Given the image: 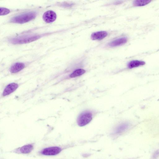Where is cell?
Wrapping results in <instances>:
<instances>
[{
    "label": "cell",
    "mask_w": 159,
    "mask_h": 159,
    "mask_svg": "<svg viewBox=\"0 0 159 159\" xmlns=\"http://www.w3.org/2000/svg\"><path fill=\"white\" fill-rule=\"evenodd\" d=\"M36 13L29 12L15 16L10 21V22L23 24L29 22L34 19L36 16Z\"/></svg>",
    "instance_id": "6da1fadb"
},
{
    "label": "cell",
    "mask_w": 159,
    "mask_h": 159,
    "mask_svg": "<svg viewBox=\"0 0 159 159\" xmlns=\"http://www.w3.org/2000/svg\"><path fill=\"white\" fill-rule=\"evenodd\" d=\"M40 37V36L37 35L23 36L12 38L10 41L13 44H24L33 42Z\"/></svg>",
    "instance_id": "7a4b0ae2"
},
{
    "label": "cell",
    "mask_w": 159,
    "mask_h": 159,
    "mask_svg": "<svg viewBox=\"0 0 159 159\" xmlns=\"http://www.w3.org/2000/svg\"><path fill=\"white\" fill-rule=\"evenodd\" d=\"M92 115L89 112H85L79 116L77 119L78 125L80 126H83L89 124L92 120Z\"/></svg>",
    "instance_id": "3957f363"
},
{
    "label": "cell",
    "mask_w": 159,
    "mask_h": 159,
    "mask_svg": "<svg viewBox=\"0 0 159 159\" xmlns=\"http://www.w3.org/2000/svg\"><path fill=\"white\" fill-rule=\"evenodd\" d=\"M43 18L46 23H51L54 22L57 18L56 13L52 10L46 12L43 15Z\"/></svg>",
    "instance_id": "277c9868"
},
{
    "label": "cell",
    "mask_w": 159,
    "mask_h": 159,
    "mask_svg": "<svg viewBox=\"0 0 159 159\" xmlns=\"http://www.w3.org/2000/svg\"><path fill=\"white\" fill-rule=\"evenodd\" d=\"M61 151V149L59 147H51L44 149L42 152V153L46 155H54L59 154Z\"/></svg>",
    "instance_id": "5b68a950"
},
{
    "label": "cell",
    "mask_w": 159,
    "mask_h": 159,
    "mask_svg": "<svg viewBox=\"0 0 159 159\" xmlns=\"http://www.w3.org/2000/svg\"><path fill=\"white\" fill-rule=\"evenodd\" d=\"M19 87L18 84L16 83H11L7 85L5 87L3 92V95L5 97L9 95L14 92Z\"/></svg>",
    "instance_id": "8992f818"
},
{
    "label": "cell",
    "mask_w": 159,
    "mask_h": 159,
    "mask_svg": "<svg viewBox=\"0 0 159 159\" xmlns=\"http://www.w3.org/2000/svg\"><path fill=\"white\" fill-rule=\"evenodd\" d=\"M127 41L128 38L126 37H122L117 39L109 42L108 44V45L111 47H117L124 45Z\"/></svg>",
    "instance_id": "52a82bcc"
},
{
    "label": "cell",
    "mask_w": 159,
    "mask_h": 159,
    "mask_svg": "<svg viewBox=\"0 0 159 159\" xmlns=\"http://www.w3.org/2000/svg\"><path fill=\"white\" fill-rule=\"evenodd\" d=\"M108 35L106 31H99L93 33L91 35V38L93 40L100 41L106 37Z\"/></svg>",
    "instance_id": "ba28073f"
},
{
    "label": "cell",
    "mask_w": 159,
    "mask_h": 159,
    "mask_svg": "<svg viewBox=\"0 0 159 159\" xmlns=\"http://www.w3.org/2000/svg\"><path fill=\"white\" fill-rule=\"evenodd\" d=\"M25 67L24 63L21 62L16 63L11 67L10 71L12 74L17 73L24 68Z\"/></svg>",
    "instance_id": "9c48e42d"
},
{
    "label": "cell",
    "mask_w": 159,
    "mask_h": 159,
    "mask_svg": "<svg viewBox=\"0 0 159 159\" xmlns=\"http://www.w3.org/2000/svg\"><path fill=\"white\" fill-rule=\"evenodd\" d=\"M145 63V62L144 61L134 60L128 63V66L129 68L132 69L144 65Z\"/></svg>",
    "instance_id": "30bf717a"
},
{
    "label": "cell",
    "mask_w": 159,
    "mask_h": 159,
    "mask_svg": "<svg viewBox=\"0 0 159 159\" xmlns=\"http://www.w3.org/2000/svg\"><path fill=\"white\" fill-rule=\"evenodd\" d=\"M129 126L130 125L128 123H122L117 127L115 130V132L117 134L122 133L129 129Z\"/></svg>",
    "instance_id": "8fae6325"
},
{
    "label": "cell",
    "mask_w": 159,
    "mask_h": 159,
    "mask_svg": "<svg viewBox=\"0 0 159 159\" xmlns=\"http://www.w3.org/2000/svg\"><path fill=\"white\" fill-rule=\"evenodd\" d=\"M33 149V146L31 145H28L22 147L20 148V152L24 154H27L30 153Z\"/></svg>",
    "instance_id": "7c38bea8"
},
{
    "label": "cell",
    "mask_w": 159,
    "mask_h": 159,
    "mask_svg": "<svg viewBox=\"0 0 159 159\" xmlns=\"http://www.w3.org/2000/svg\"><path fill=\"white\" fill-rule=\"evenodd\" d=\"M152 1L151 0H136L133 2V5L135 6H145Z\"/></svg>",
    "instance_id": "4fadbf2b"
},
{
    "label": "cell",
    "mask_w": 159,
    "mask_h": 159,
    "mask_svg": "<svg viewBox=\"0 0 159 159\" xmlns=\"http://www.w3.org/2000/svg\"><path fill=\"white\" fill-rule=\"evenodd\" d=\"M85 72V71L83 69H79L75 70L70 75L71 78H74L83 75Z\"/></svg>",
    "instance_id": "5bb4252c"
},
{
    "label": "cell",
    "mask_w": 159,
    "mask_h": 159,
    "mask_svg": "<svg viewBox=\"0 0 159 159\" xmlns=\"http://www.w3.org/2000/svg\"><path fill=\"white\" fill-rule=\"evenodd\" d=\"M0 11H1V16L8 14L10 12V11L9 10L4 7H1Z\"/></svg>",
    "instance_id": "9a60e30c"
},
{
    "label": "cell",
    "mask_w": 159,
    "mask_h": 159,
    "mask_svg": "<svg viewBox=\"0 0 159 159\" xmlns=\"http://www.w3.org/2000/svg\"><path fill=\"white\" fill-rule=\"evenodd\" d=\"M159 157V149H158L154 153L152 159H157Z\"/></svg>",
    "instance_id": "2e32d148"
}]
</instances>
